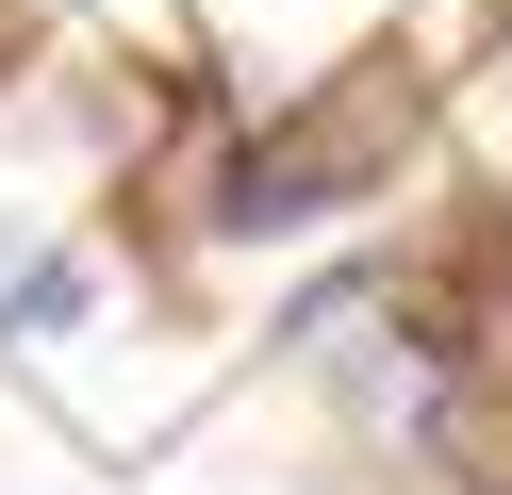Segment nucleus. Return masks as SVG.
Masks as SVG:
<instances>
[{"instance_id":"3","label":"nucleus","mask_w":512,"mask_h":495,"mask_svg":"<svg viewBox=\"0 0 512 495\" xmlns=\"http://www.w3.org/2000/svg\"><path fill=\"white\" fill-rule=\"evenodd\" d=\"M0 99H17V0H0Z\"/></svg>"},{"instance_id":"2","label":"nucleus","mask_w":512,"mask_h":495,"mask_svg":"<svg viewBox=\"0 0 512 495\" xmlns=\"http://www.w3.org/2000/svg\"><path fill=\"white\" fill-rule=\"evenodd\" d=\"M100 297H116V248H34V264H17V281H0V347L34 363L50 330H83V314H100Z\"/></svg>"},{"instance_id":"1","label":"nucleus","mask_w":512,"mask_h":495,"mask_svg":"<svg viewBox=\"0 0 512 495\" xmlns=\"http://www.w3.org/2000/svg\"><path fill=\"white\" fill-rule=\"evenodd\" d=\"M446 132V66L413 50V33H380V50L314 66V83H281L265 116H215L199 132V182H182V231L199 248H298V231L364 215V198H397V165Z\"/></svg>"}]
</instances>
